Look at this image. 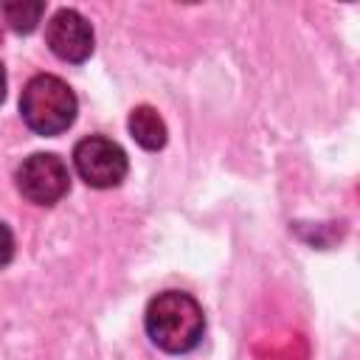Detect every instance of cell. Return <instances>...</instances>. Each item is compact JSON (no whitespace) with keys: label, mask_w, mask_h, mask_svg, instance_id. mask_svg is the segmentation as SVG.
<instances>
[{"label":"cell","mask_w":360,"mask_h":360,"mask_svg":"<svg viewBox=\"0 0 360 360\" xmlns=\"http://www.w3.org/2000/svg\"><path fill=\"white\" fill-rule=\"evenodd\" d=\"M143 326L158 349L169 354H186L200 346L205 332V315L194 295L180 290H166L146 304Z\"/></svg>","instance_id":"obj_1"},{"label":"cell","mask_w":360,"mask_h":360,"mask_svg":"<svg viewBox=\"0 0 360 360\" xmlns=\"http://www.w3.org/2000/svg\"><path fill=\"white\" fill-rule=\"evenodd\" d=\"M79 112L76 93L68 82H62L53 73H39L25 82L20 93V115L25 127L37 135L53 138L73 127Z\"/></svg>","instance_id":"obj_2"},{"label":"cell","mask_w":360,"mask_h":360,"mask_svg":"<svg viewBox=\"0 0 360 360\" xmlns=\"http://www.w3.org/2000/svg\"><path fill=\"white\" fill-rule=\"evenodd\" d=\"M17 191L34 205H56L70 191V172L68 163L53 152H34L28 155L14 174Z\"/></svg>","instance_id":"obj_3"},{"label":"cell","mask_w":360,"mask_h":360,"mask_svg":"<svg viewBox=\"0 0 360 360\" xmlns=\"http://www.w3.org/2000/svg\"><path fill=\"white\" fill-rule=\"evenodd\" d=\"M73 166L90 188H115L129 172V158L115 141L87 135L73 146Z\"/></svg>","instance_id":"obj_4"},{"label":"cell","mask_w":360,"mask_h":360,"mask_svg":"<svg viewBox=\"0 0 360 360\" xmlns=\"http://www.w3.org/2000/svg\"><path fill=\"white\" fill-rule=\"evenodd\" d=\"M45 42L62 62L82 65L96 48V34L84 14L76 8H59L45 25Z\"/></svg>","instance_id":"obj_5"},{"label":"cell","mask_w":360,"mask_h":360,"mask_svg":"<svg viewBox=\"0 0 360 360\" xmlns=\"http://www.w3.org/2000/svg\"><path fill=\"white\" fill-rule=\"evenodd\" d=\"M129 135L135 138L138 146H143L146 152H158L166 146L169 141V129H166V121L160 118V112L149 104H138L132 112H129Z\"/></svg>","instance_id":"obj_6"},{"label":"cell","mask_w":360,"mask_h":360,"mask_svg":"<svg viewBox=\"0 0 360 360\" xmlns=\"http://www.w3.org/2000/svg\"><path fill=\"white\" fill-rule=\"evenodd\" d=\"M0 11H3L11 31L31 34L39 25L42 14H45V3L42 0H14V3H3Z\"/></svg>","instance_id":"obj_7"},{"label":"cell","mask_w":360,"mask_h":360,"mask_svg":"<svg viewBox=\"0 0 360 360\" xmlns=\"http://www.w3.org/2000/svg\"><path fill=\"white\" fill-rule=\"evenodd\" d=\"M14 250H17L14 233H11V228L6 222H0V267H6L14 259Z\"/></svg>","instance_id":"obj_8"},{"label":"cell","mask_w":360,"mask_h":360,"mask_svg":"<svg viewBox=\"0 0 360 360\" xmlns=\"http://www.w3.org/2000/svg\"><path fill=\"white\" fill-rule=\"evenodd\" d=\"M3 98H6V68L0 62V104H3Z\"/></svg>","instance_id":"obj_9"}]
</instances>
